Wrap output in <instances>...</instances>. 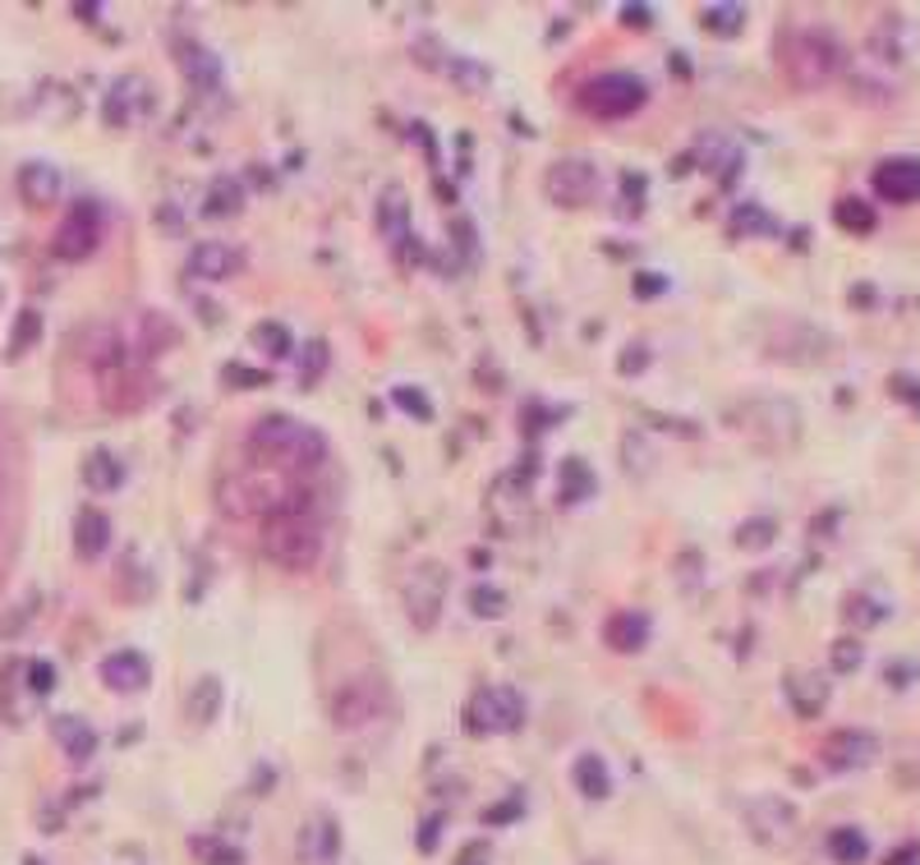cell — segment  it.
I'll use <instances>...</instances> for the list:
<instances>
[{"label":"cell","instance_id":"cell-1","mask_svg":"<svg viewBox=\"0 0 920 865\" xmlns=\"http://www.w3.org/2000/svg\"><path fill=\"white\" fill-rule=\"evenodd\" d=\"M249 447L262 456V461H272L277 470H318L327 461V438L318 428H308L290 415H268L258 419L254 432H249Z\"/></svg>","mask_w":920,"mask_h":865},{"label":"cell","instance_id":"cell-2","mask_svg":"<svg viewBox=\"0 0 920 865\" xmlns=\"http://www.w3.org/2000/svg\"><path fill=\"white\" fill-rule=\"evenodd\" d=\"M323 525L313 512H281L262 520V552L281 566V571H308L323 562Z\"/></svg>","mask_w":920,"mask_h":865},{"label":"cell","instance_id":"cell-3","mask_svg":"<svg viewBox=\"0 0 920 865\" xmlns=\"http://www.w3.org/2000/svg\"><path fill=\"white\" fill-rule=\"evenodd\" d=\"M842 65H846V52H842V42L838 33L829 29H801V33H792L787 42V52H783V75L792 88H824L842 75Z\"/></svg>","mask_w":920,"mask_h":865},{"label":"cell","instance_id":"cell-4","mask_svg":"<svg viewBox=\"0 0 920 865\" xmlns=\"http://www.w3.org/2000/svg\"><path fill=\"white\" fill-rule=\"evenodd\" d=\"M649 98V88L640 75H626V69H608V75H594L585 88H580V106L598 120H626L636 115Z\"/></svg>","mask_w":920,"mask_h":865},{"label":"cell","instance_id":"cell-5","mask_svg":"<svg viewBox=\"0 0 920 865\" xmlns=\"http://www.w3.org/2000/svg\"><path fill=\"white\" fill-rule=\"evenodd\" d=\"M525 723V695L516 686H483L465 705V728L474 737H502Z\"/></svg>","mask_w":920,"mask_h":865},{"label":"cell","instance_id":"cell-6","mask_svg":"<svg viewBox=\"0 0 920 865\" xmlns=\"http://www.w3.org/2000/svg\"><path fill=\"white\" fill-rule=\"evenodd\" d=\"M97 245H102V212L92 203H75L60 216V226L52 235V254L60 262H83L97 254Z\"/></svg>","mask_w":920,"mask_h":865},{"label":"cell","instance_id":"cell-7","mask_svg":"<svg viewBox=\"0 0 920 865\" xmlns=\"http://www.w3.org/2000/svg\"><path fill=\"white\" fill-rule=\"evenodd\" d=\"M442 598H447V571L438 562H424L405 575V613L419 631H433L442 617Z\"/></svg>","mask_w":920,"mask_h":865},{"label":"cell","instance_id":"cell-8","mask_svg":"<svg viewBox=\"0 0 920 865\" xmlns=\"http://www.w3.org/2000/svg\"><path fill=\"white\" fill-rule=\"evenodd\" d=\"M543 194H548L557 207H585V203H594V194H598V171H594V161H585V157H562V161H552L548 176H543Z\"/></svg>","mask_w":920,"mask_h":865},{"label":"cell","instance_id":"cell-9","mask_svg":"<svg viewBox=\"0 0 920 865\" xmlns=\"http://www.w3.org/2000/svg\"><path fill=\"white\" fill-rule=\"evenodd\" d=\"M875 755H879V737L865 728H833L824 746H819V764L829 774H856V768L875 764Z\"/></svg>","mask_w":920,"mask_h":865},{"label":"cell","instance_id":"cell-10","mask_svg":"<svg viewBox=\"0 0 920 865\" xmlns=\"http://www.w3.org/2000/svg\"><path fill=\"white\" fill-rule=\"evenodd\" d=\"M295 861L300 865H336L341 861V824L332 810H313L295 833Z\"/></svg>","mask_w":920,"mask_h":865},{"label":"cell","instance_id":"cell-11","mask_svg":"<svg viewBox=\"0 0 920 865\" xmlns=\"http://www.w3.org/2000/svg\"><path fill=\"white\" fill-rule=\"evenodd\" d=\"M869 189L884 203H920V157H884L869 171Z\"/></svg>","mask_w":920,"mask_h":865},{"label":"cell","instance_id":"cell-12","mask_svg":"<svg viewBox=\"0 0 920 865\" xmlns=\"http://www.w3.org/2000/svg\"><path fill=\"white\" fill-rule=\"evenodd\" d=\"M171 56H176L180 75H184L193 88H203V92H216V88H222L226 69H222V56H216L212 46L193 42V37H176V42H171Z\"/></svg>","mask_w":920,"mask_h":865},{"label":"cell","instance_id":"cell-13","mask_svg":"<svg viewBox=\"0 0 920 865\" xmlns=\"http://www.w3.org/2000/svg\"><path fill=\"white\" fill-rule=\"evenodd\" d=\"M97 672H102V686L115 695H138L153 682V663H148V654H138V649H111Z\"/></svg>","mask_w":920,"mask_h":865},{"label":"cell","instance_id":"cell-14","mask_svg":"<svg viewBox=\"0 0 920 865\" xmlns=\"http://www.w3.org/2000/svg\"><path fill=\"white\" fill-rule=\"evenodd\" d=\"M745 824H750V833H755L760 843L783 847L787 838L796 833V810L783 797H755L745 806Z\"/></svg>","mask_w":920,"mask_h":865},{"label":"cell","instance_id":"cell-15","mask_svg":"<svg viewBox=\"0 0 920 865\" xmlns=\"http://www.w3.org/2000/svg\"><path fill=\"white\" fill-rule=\"evenodd\" d=\"M783 695L792 700V709L801 718H815L819 709H829V677L815 667H796L783 677Z\"/></svg>","mask_w":920,"mask_h":865},{"label":"cell","instance_id":"cell-16","mask_svg":"<svg viewBox=\"0 0 920 865\" xmlns=\"http://www.w3.org/2000/svg\"><path fill=\"white\" fill-rule=\"evenodd\" d=\"M52 741L65 751L69 764H88L97 755V728L79 714H56L52 718Z\"/></svg>","mask_w":920,"mask_h":865},{"label":"cell","instance_id":"cell-17","mask_svg":"<svg viewBox=\"0 0 920 865\" xmlns=\"http://www.w3.org/2000/svg\"><path fill=\"white\" fill-rule=\"evenodd\" d=\"M239 268H245V254H235L222 239H203V245L189 249V272L203 281H231Z\"/></svg>","mask_w":920,"mask_h":865},{"label":"cell","instance_id":"cell-18","mask_svg":"<svg viewBox=\"0 0 920 865\" xmlns=\"http://www.w3.org/2000/svg\"><path fill=\"white\" fill-rule=\"evenodd\" d=\"M60 189H65V180L52 161H23L19 166V194L29 207H52L60 199Z\"/></svg>","mask_w":920,"mask_h":865},{"label":"cell","instance_id":"cell-19","mask_svg":"<svg viewBox=\"0 0 920 865\" xmlns=\"http://www.w3.org/2000/svg\"><path fill=\"white\" fill-rule=\"evenodd\" d=\"M378 231L382 239L392 245L396 254L409 245V199H405V189L392 184V189H382V203H378Z\"/></svg>","mask_w":920,"mask_h":865},{"label":"cell","instance_id":"cell-20","mask_svg":"<svg viewBox=\"0 0 920 865\" xmlns=\"http://www.w3.org/2000/svg\"><path fill=\"white\" fill-rule=\"evenodd\" d=\"M148 111V88H143V79H115L111 92H106V125H134V120Z\"/></svg>","mask_w":920,"mask_h":865},{"label":"cell","instance_id":"cell-21","mask_svg":"<svg viewBox=\"0 0 920 865\" xmlns=\"http://www.w3.org/2000/svg\"><path fill=\"white\" fill-rule=\"evenodd\" d=\"M571 783H575V791H580L585 801H608V797H613V768H608V760L594 755V751L575 755V764H571Z\"/></svg>","mask_w":920,"mask_h":865},{"label":"cell","instance_id":"cell-22","mask_svg":"<svg viewBox=\"0 0 920 865\" xmlns=\"http://www.w3.org/2000/svg\"><path fill=\"white\" fill-rule=\"evenodd\" d=\"M603 640H608V649H617V654H640V649L649 644V617L644 613H613L608 621H603Z\"/></svg>","mask_w":920,"mask_h":865},{"label":"cell","instance_id":"cell-23","mask_svg":"<svg viewBox=\"0 0 920 865\" xmlns=\"http://www.w3.org/2000/svg\"><path fill=\"white\" fill-rule=\"evenodd\" d=\"M106 548H111V516L83 507L75 516V552H79V562H97Z\"/></svg>","mask_w":920,"mask_h":865},{"label":"cell","instance_id":"cell-24","mask_svg":"<svg viewBox=\"0 0 920 865\" xmlns=\"http://www.w3.org/2000/svg\"><path fill=\"white\" fill-rule=\"evenodd\" d=\"M83 484L92 493H115L120 484H125V461L111 451V447H97L83 456Z\"/></svg>","mask_w":920,"mask_h":865},{"label":"cell","instance_id":"cell-25","mask_svg":"<svg viewBox=\"0 0 920 865\" xmlns=\"http://www.w3.org/2000/svg\"><path fill=\"white\" fill-rule=\"evenodd\" d=\"M332 718H336L341 728H364L369 718H378V695H373L364 682H355V686H346L341 695H336Z\"/></svg>","mask_w":920,"mask_h":865},{"label":"cell","instance_id":"cell-26","mask_svg":"<svg viewBox=\"0 0 920 865\" xmlns=\"http://www.w3.org/2000/svg\"><path fill=\"white\" fill-rule=\"evenodd\" d=\"M824 847H829V856H833L838 865H865L869 852H875V847H869V833L856 829V824H838V829H829Z\"/></svg>","mask_w":920,"mask_h":865},{"label":"cell","instance_id":"cell-27","mask_svg":"<svg viewBox=\"0 0 920 865\" xmlns=\"http://www.w3.org/2000/svg\"><path fill=\"white\" fill-rule=\"evenodd\" d=\"M184 709H189V723H203V728H207L212 718L222 714V677H212V672H203V677L193 682Z\"/></svg>","mask_w":920,"mask_h":865},{"label":"cell","instance_id":"cell-28","mask_svg":"<svg viewBox=\"0 0 920 865\" xmlns=\"http://www.w3.org/2000/svg\"><path fill=\"white\" fill-rule=\"evenodd\" d=\"M249 341H254V350H262L268 359H290V355H295V336H290V327H285V323H277V318L254 323Z\"/></svg>","mask_w":920,"mask_h":865},{"label":"cell","instance_id":"cell-29","mask_svg":"<svg viewBox=\"0 0 920 865\" xmlns=\"http://www.w3.org/2000/svg\"><path fill=\"white\" fill-rule=\"evenodd\" d=\"M833 222H838L846 235H875L879 216H875V207H869L865 199L846 194V199H838V203H833Z\"/></svg>","mask_w":920,"mask_h":865},{"label":"cell","instance_id":"cell-30","mask_svg":"<svg viewBox=\"0 0 920 865\" xmlns=\"http://www.w3.org/2000/svg\"><path fill=\"white\" fill-rule=\"evenodd\" d=\"M239 207H245V184H239L235 176H216L203 194V212L207 216H231Z\"/></svg>","mask_w":920,"mask_h":865},{"label":"cell","instance_id":"cell-31","mask_svg":"<svg viewBox=\"0 0 920 865\" xmlns=\"http://www.w3.org/2000/svg\"><path fill=\"white\" fill-rule=\"evenodd\" d=\"M699 23H705V33L737 37L745 29V5H741V0H722V5H709L705 14H699Z\"/></svg>","mask_w":920,"mask_h":865},{"label":"cell","instance_id":"cell-32","mask_svg":"<svg viewBox=\"0 0 920 865\" xmlns=\"http://www.w3.org/2000/svg\"><path fill=\"white\" fill-rule=\"evenodd\" d=\"M594 488H598V479H594L590 461L571 456V461L562 465V502H585V497H594Z\"/></svg>","mask_w":920,"mask_h":865},{"label":"cell","instance_id":"cell-33","mask_svg":"<svg viewBox=\"0 0 920 865\" xmlns=\"http://www.w3.org/2000/svg\"><path fill=\"white\" fill-rule=\"evenodd\" d=\"M728 226H732V235H741V239H750V235H773V231H778V222H773V216H768L760 203H741V207H732Z\"/></svg>","mask_w":920,"mask_h":865},{"label":"cell","instance_id":"cell-34","mask_svg":"<svg viewBox=\"0 0 920 865\" xmlns=\"http://www.w3.org/2000/svg\"><path fill=\"white\" fill-rule=\"evenodd\" d=\"M884 617H888V608H884V604H875L869 594H846V604H842V621H846L852 631H861V627H865V631H869V627H879Z\"/></svg>","mask_w":920,"mask_h":865},{"label":"cell","instance_id":"cell-35","mask_svg":"<svg viewBox=\"0 0 920 865\" xmlns=\"http://www.w3.org/2000/svg\"><path fill=\"white\" fill-rule=\"evenodd\" d=\"M773 539H778V520L773 516H750L745 525H737V548L741 552H764Z\"/></svg>","mask_w":920,"mask_h":865},{"label":"cell","instance_id":"cell-36","mask_svg":"<svg viewBox=\"0 0 920 865\" xmlns=\"http://www.w3.org/2000/svg\"><path fill=\"white\" fill-rule=\"evenodd\" d=\"M506 608H512L506 589H497V585H474V589H470V613H474V617L497 621V617H506Z\"/></svg>","mask_w":920,"mask_h":865},{"label":"cell","instance_id":"cell-37","mask_svg":"<svg viewBox=\"0 0 920 865\" xmlns=\"http://www.w3.org/2000/svg\"><path fill=\"white\" fill-rule=\"evenodd\" d=\"M193 856H199V865H245V852L222 843V838H193Z\"/></svg>","mask_w":920,"mask_h":865},{"label":"cell","instance_id":"cell-38","mask_svg":"<svg viewBox=\"0 0 920 865\" xmlns=\"http://www.w3.org/2000/svg\"><path fill=\"white\" fill-rule=\"evenodd\" d=\"M865 663V640L861 636H838L829 644V667L833 672H856Z\"/></svg>","mask_w":920,"mask_h":865},{"label":"cell","instance_id":"cell-39","mask_svg":"<svg viewBox=\"0 0 920 865\" xmlns=\"http://www.w3.org/2000/svg\"><path fill=\"white\" fill-rule=\"evenodd\" d=\"M37 336H42V314H37V308H19V318H14V341H10L5 359H19L23 350H33Z\"/></svg>","mask_w":920,"mask_h":865},{"label":"cell","instance_id":"cell-40","mask_svg":"<svg viewBox=\"0 0 920 865\" xmlns=\"http://www.w3.org/2000/svg\"><path fill=\"white\" fill-rule=\"evenodd\" d=\"M327 364H332L327 341H308V346H304V355H300V382H304V387H313V382H323Z\"/></svg>","mask_w":920,"mask_h":865},{"label":"cell","instance_id":"cell-41","mask_svg":"<svg viewBox=\"0 0 920 865\" xmlns=\"http://www.w3.org/2000/svg\"><path fill=\"white\" fill-rule=\"evenodd\" d=\"M442 69H447V75H451L460 88H470V92H479L483 83H489V69H483L479 60H465V56H460V60H456V56H447V65H442Z\"/></svg>","mask_w":920,"mask_h":865},{"label":"cell","instance_id":"cell-42","mask_svg":"<svg viewBox=\"0 0 920 865\" xmlns=\"http://www.w3.org/2000/svg\"><path fill=\"white\" fill-rule=\"evenodd\" d=\"M19 672H23V682H29V690H33V695H52V690H56V667L46 663V659L23 663Z\"/></svg>","mask_w":920,"mask_h":865},{"label":"cell","instance_id":"cell-43","mask_svg":"<svg viewBox=\"0 0 920 865\" xmlns=\"http://www.w3.org/2000/svg\"><path fill=\"white\" fill-rule=\"evenodd\" d=\"M222 378H226V387H239V392L268 387V373H262V369H245V364H226Z\"/></svg>","mask_w":920,"mask_h":865},{"label":"cell","instance_id":"cell-44","mask_svg":"<svg viewBox=\"0 0 920 865\" xmlns=\"http://www.w3.org/2000/svg\"><path fill=\"white\" fill-rule=\"evenodd\" d=\"M392 401L401 405V411H409V419H433V401L424 392H415V387H396Z\"/></svg>","mask_w":920,"mask_h":865},{"label":"cell","instance_id":"cell-45","mask_svg":"<svg viewBox=\"0 0 920 865\" xmlns=\"http://www.w3.org/2000/svg\"><path fill=\"white\" fill-rule=\"evenodd\" d=\"M617 369H621V378H640V373L649 369V346H644V341H631V346L621 350Z\"/></svg>","mask_w":920,"mask_h":865},{"label":"cell","instance_id":"cell-46","mask_svg":"<svg viewBox=\"0 0 920 865\" xmlns=\"http://www.w3.org/2000/svg\"><path fill=\"white\" fill-rule=\"evenodd\" d=\"M442 815H428V820L419 824V833H415V847L419 852H438V843H442Z\"/></svg>","mask_w":920,"mask_h":865},{"label":"cell","instance_id":"cell-47","mask_svg":"<svg viewBox=\"0 0 920 865\" xmlns=\"http://www.w3.org/2000/svg\"><path fill=\"white\" fill-rule=\"evenodd\" d=\"M512 815H520V801H506V806H489V810H483V824H512Z\"/></svg>","mask_w":920,"mask_h":865},{"label":"cell","instance_id":"cell-48","mask_svg":"<svg viewBox=\"0 0 920 865\" xmlns=\"http://www.w3.org/2000/svg\"><path fill=\"white\" fill-rule=\"evenodd\" d=\"M893 392H898L902 401H911L916 411H920V387H916V378H911V373H898V378H893Z\"/></svg>","mask_w":920,"mask_h":865},{"label":"cell","instance_id":"cell-49","mask_svg":"<svg viewBox=\"0 0 920 865\" xmlns=\"http://www.w3.org/2000/svg\"><path fill=\"white\" fill-rule=\"evenodd\" d=\"M884 865H920V847H916V843H898V847L888 852Z\"/></svg>","mask_w":920,"mask_h":865},{"label":"cell","instance_id":"cell-50","mask_svg":"<svg viewBox=\"0 0 920 865\" xmlns=\"http://www.w3.org/2000/svg\"><path fill=\"white\" fill-rule=\"evenodd\" d=\"M621 19H626V23H631V29H640V23H644V29H649V23H653V14H649V5H621Z\"/></svg>","mask_w":920,"mask_h":865},{"label":"cell","instance_id":"cell-51","mask_svg":"<svg viewBox=\"0 0 920 865\" xmlns=\"http://www.w3.org/2000/svg\"><path fill=\"white\" fill-rule=\"evenodd\" d=\"M888 686H911V663H888Z\"/></svg>","mask_w":920,"mask_h":865},{"label":"cell","instance_id":"cell-52","mask_svg":"<svg viewBox=\"0 0 920 865\" xmlns=\"http://www.w3.org/2000/svg\"><path fill=\"white\" fill-rule=\"evenodd\" d=\"M659 291H663V281H659V277H644V272L636 277V295H659Z\"/></svg>","mask_w":920,"mask_h":865},{"label":"cell","instance_id":"cell-53","mask_svg":"<svg viewBox=\"0 0 920 865\" xmlns=\"http://www.w3.org/2000/svg\"><path fill=\"white\" fill-rule=\"evenodd\" d=\"M856 308H875V285H852Z\"/></svg>","mask_w":920,"mask_h":865},{"label":"cell","instance_id":"cell-54","mask_svg":"<svg viewBox=\"0 0 920 865\" xmlns=\"http://www.w3.org/2000/svg\"><path fill=\"white\" fill-rule=\"evenodd\" d=\"M465 865H489V843H474V847H465Z\"/></svg>","mask_w":920,"mask_h":865}]
</instances>
